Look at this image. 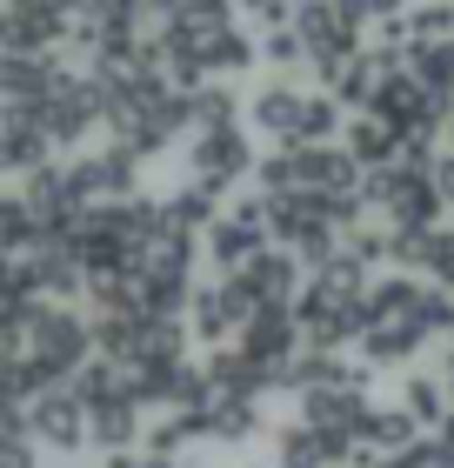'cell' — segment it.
Wrapping results in <instances>:
<instances>
[{
    "label": "cell",
    "instance_id": "1",
    "mask_svg": "<svg viewBox=\"0 0 454 468\" xmlns=\"http://www.w3.org/2000/svg\"><path fill=\"white\" fill-rule=\"evenodd\" d=\"M254 175V147L241 134V121H227V127H201L194 134V181H207V187H227L234 181H248Z\"/></svg>",
    "mask_w": 454,
    "mask_h": 468
},
{
    "label": "cell",
    "instance_id": "2",
    "mask_svg": "<svg viewBox=\"0 0 454 468\" xmlns=\"http://www.w3.org/2000/svg\"><path fill=\"white\" fill-rule=\"evenodd\" d=\"M308 101H314V94H301L288 74H274V80H261V88L248 94V121L261 127V134H274V141H301Z\"/></svg>",
    "mask_w": 454,
    "mask_h": 468
},
{
    "label": "cell",
    "instance_id": "3",
    "mask_svg": "<svg viewBox=\"0 0 454 468\" xmlns=\"http://www.w3.org/2000/svg\"><path fill=\"white\" fill-rule=\"evenodd\" d=\"M27 342H34V355L48 361V368L60 375V368H74L80 355H88V322H74V314H60V308H48V302H34V322H27Z\"/></svg>",
    "mask_w": 454,
    "mask_h": 468
},
{
    "label": "cell",
    "instance_id": "4",
    "mask_svg": "<svg viewBox=\"0 0 454 468\" xmlns=\"http://www.w3.org/2000/svg\"><path fill=\"white\" fill-rule=\"evenodd\" d=\"M341 147H348L361 167H395V154H407V134H395L381 114H367V121L348 127V141H341Z\"/></svg>",
    "mask_w": 454,
    "mask_h": 468
},
{
    "label": "cell",
    "instance_id": "5",
    "mask_svg": "<svg viewBox=\"0 0 454 468\" xmlns=\"http://www.w3.org/2000/svg\"><path fill=\"white\" fill-rule=\"evenodd\" d=\"M34 435L40 441H54V449H74L80 435V395H40L34 401Z\"/></svg>",
    "mask_w": 454,
    "mask_h": 468
},
{
    "label": "cell",
    "instance_id": "6",
    "mask_svg": "<svg viewBox=\"0 0 454 468\" xmlns=\"http://www.w3.org/2000/svg\"><path fill=\"white\" fill-rule=\"evenodd\" d=\"M0 468H34V441L20 435V421H0Z\"/></svg>",
    "mask_w": 454,
    "mask_h": 468
},
{
    "label": "cell",
    "instance_id": "7",
    "mask_svg": "<svg viewBox=\"0 0 454 468\" xmlns=\"http://www.w3.org/2000/svg\"><path fill=\"white\" fill-rule=\"evenodd\" d=\"M415 248L428 254V268H435V274H454V234H448V228H428Z\"/></svg>",
    "mask_w": 454,
    "mask_h": 468
},
{
    "label": "cell",
    "instance_id": "8",
    "mask_svg": "<svg viewBox=\"0 0 454 468\" xmlns=\"http://www.w3.org/2000/svg\"><path fill=\"white\" fill-rule=\"evenodd\" d=\"M268 60H274L280 74H294L301 60H308V48H301V34H288V27H280V34H268Z\"/></svg>",
    "mask_w": 454,
    "mask_h": 468
},
{
    "label": "cell",
    "instance_id": "9",
    "mask_svg": "<svg viewBox=\"0 0 454 468\" xmlns=\"http://www.w3.org/2000/svg\"><path fill=\"white\" fill-rule=\"evenodd\" d=\"M241 7H248L254 20H280V14H288V0H241Z\"/></svg>",
    "mask_w": 454,
    "mask_h": 468
},
{
    "label": "cell",
    "instance_id": "10",
    "mask_svg": "<svg viewBox=\"0 0 454 468\" xmlns=\"http://www.w3.org/2000/svg\"><path fill=\"white\" fill-rule=\"evenodd\" d=\"M294 7H314V0H294Z\"/></svg>",
    "mask_w": 454,
    "mask_h": 468
}]
</instances>
